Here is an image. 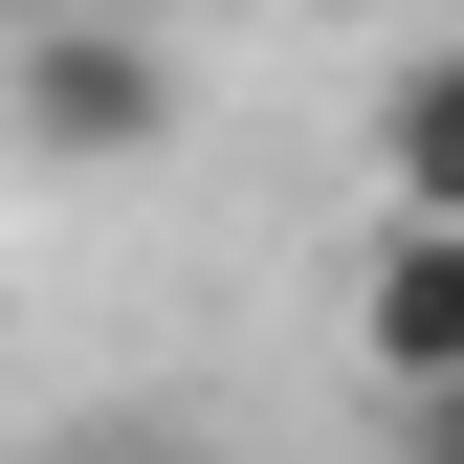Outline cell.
I'll return each mask as SVG.
<instances>
[{"label": "cell", "instance_id": "obj_1", "mask_svg": "<svg viewBox=\"0 0 464 464\" xmlns=\"http://www.w3.org/2000/svg\"><path fill=\"white\" fill-rule=\"evenodd\" d=\"M0 133H23L44 178H133V155H178V44L111 23V0H67V23L0 44Z\"/></svg>", "mask_w": 464, "mask_h": 464}, {"label": "cell", "instance_id": "obj_2", "mask_svg": "<svg viewBox=\"0 0 464 464\" xmlns=\"http://www.w3.org/2000/svg\"><path fill=\"white\" fill-rule=\"evenodd\" d=\"M354 354L398 398H464V221H376V266H354Z\"/></svg>", "mask_w": 464, "mask_h": 464}, {"label": "cell", "instance_id": "obj_3", "mask_svg": "<svg viewBox=\"0 0 464 464\" xmlns=\"http://www.w3.org/2000/svg\"><path fill=\"white\" fill-rule=\"evenodd\" d=\"M376 178H398V221H464V67L442 44L376 89Z\"/></svg>", "mask_w": 464, "mask_h": 464}, {"label": "cell", "instance_id": "obj_4", "mask_svg": "<svg viewBox=\"0 0 464 464\" xmlns=\"http://www.w3.org/2000/svg\"><path fill=\"white\" fill-rule=\"evenodd\" d=\"M44 464H199L178 420H89V442H44Z\"/></svg>", "mask_w": 464, "mask_h": 464}]
</instances>
